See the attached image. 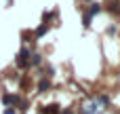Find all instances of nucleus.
<instances>
[{
	"mask_svg": "<svg viewBox=\"0 0 120 114\" xmlns=\"http://www.w3.org/2000/svg\"><path fill=\"white\" fill-rule=\"evenodd\" d=\"M27 57H30V51L27 49H21L19 55H17V66H25L27 63Z\"/></svg>",
	"mask_w": 120,
	"mask_h": 114,
	"instance_id": "1",
	"label": "nucleus"
},
{
	"mask_svg": "<svg viewBox=\"0 0 120 114\" xmlns=\"http://www.w3.org/2000/svg\"><path fill=\"white\" fill-rule=\"evenodd\" d=\"M2 102H4V104H17V102H19V97H17V95H4V97H2Z\"/></svg>",
	"mask_w": 120,
	"mask_h": 114,
	"instance_id": "2",
	"label": "nucleus"
},
{
	"mask_svg": "<svg viewBox=\"0 0 120 114\" xmlns=\"http://www.w3.org/2000/svg\"><path fill=\"white\" fill-rule=\"evenodd\" d=\"M46 30H49L46 25H42L40 30H36V38H38V36H44V34H46Z\"/></svg>",
	"mask_w": 120,
	"mask_h": 114,
	"instance_id": "3",
	"label": "nucleus"
},
{
	"mask_svg": "<svg viewBox=\"0 0 120 114\" xmlns=\"http://www.w3.org/2000/svg\"><path fill=\"white\" fill-rule=\"evenodd\" d=\"M101 8H99V4H91V13L89 15H95V13H99Z\"/></svg>",
	"mask_w": 120,
	"mask_h": 114,
	"instance_id": "4",
	"label": "nucleus"
},
{
	"mask_svg": "<svg viewBox=\"0 0 120 114\" xmlns=\"http://www.w3.org/2000/svg\"><path fill=\"white\" fill-rule=\"evenodd\" d=\"M38 89H40V91H44V89H49V80H40V85H38Z\"/></svg>",
	"mask_w": 120,
	"mask_h": 114,
	"instance_id": "5",
	"label": "nucleus"
},
{
	"mask_svg": "<svg viewBox=\"0 0 120 114\" xmlns=\"http://www.w3.org/2000/svg\"><path fill=\"white\" fill-rule=\"evenodd\" d=\"M4 114H15V110H13V108H6V110H4Z\"/></svg>",
	"mask_w": 120,
	"mask_h": 114,
	"instance_id": "6",
	"label": "nucleus"
},
{
	"mask_svg": "<svg viewBox=\"0 0 120 114\" xmlns=\"http://www.w3.org/2000/svg\"><path fill=\"white\" fill-rule=\"evenodd\" d=\"M63 114H72V112H70V110H65V112H63Z\"/></svg>",
	"mask_w": 120,
	"mask_h": 114,
	"instance_id": "7",
	"label": "nucleus"
}]
</instances>
